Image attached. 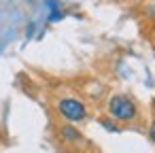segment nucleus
<instances>
[{"mask_svg":"<svg viewBox=\"0 0 155 153\" xmlns=\"http://www.w3.org/2000/svg\"><path fill=\"white\" fill-rule=\"evenodd\" d=\"M149 138L155 142V121H153V123H151V128H149Z\"/></svg>","mask_w":155,"mask_h":153,"instance_id":"obj_5","label":"nucleus"},{"mask_svg":"<svg viewBox=\"0 0 155 153\" xmlns=\"http://www.w3.org/2000/svg\"><path fill=\"white\" fill-rule=\"evenodd\" d=\"M28 2H32V0H28Z\"/></svg>","mask_w":155,"mask_h":153,"instance_id":"obj_6","label":"nucleus"},{"mask_svg":"<svg viewBox=\"0 0 155 153\" xmlns=\"http://www.w3.org/2000/svg\"><path fill=\"white\" fill-rule=\"evenodd\" d=\"M58 113L68 121H83L87 117V108L77 98H62L58 102Z\"/></svg>","mask_w":155,"mask_h":153,"instance_id":"obj_2","label":"nucleus"},{"mask_svg":"<svg viewBox=\"0 0 155 153\" xmlns=\"http://www.w3.org/2000/svg\"><path fill=\"white\" fill-rule=\"evenodd\" d=\"M60 134H62V138L68 140V142H77V140H81V132H79L74 125H70V123L62 125V128H60Z\"/></svg>","mask_w":155,"mask_h":153,"instance_id":"obj_3","label":"nucleus"},{"mask_svg":"<svg viewBox=\"0 0 155 153\" xmlns=\"http://www.w3.org/2000/svg\"><path fill=\"white\" fill-rule=\"evenodd\" d=\"M108 113L117 121H134L138 115V106L132 98H127L123 94H115L108 100Z\"/></svg>","mask_w":155,"mask_h":153,"instance_id":"obj_1","label":"nucleus"},{"mask_svg":"<svg viewBox=\"0 0 155 153\" xmlns=\"http://www.w3.org/2000/svg\"><path fill=\"white\" fill-rule=\"evenodd\" d=\"M47 5H49V22H60L64 17L60 2H58V0H47Z\"/></svg>","mask_w":155,"mask_h":153,"instance_id":"obj_4","label":"nucleus"}]
</instances>
